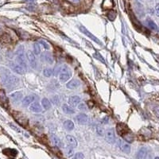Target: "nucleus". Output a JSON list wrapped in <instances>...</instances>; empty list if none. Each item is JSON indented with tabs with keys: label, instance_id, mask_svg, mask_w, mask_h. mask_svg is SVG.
I'll return each mask as SVG.
<instances>
[{
	"label": "nucleus",
	"instance_id": "1",
	"mask_svg": "<svg viewBox=\"0 0 159 159\" xmlns=\"http://www.w3.org/2000/svg\"><path fill=\"white\" fill-rule=\"evenodd\" d=\"M0 73H1V81L6 86L15 85L19 81L18 77L14 76L8 69L5 68H0Z\"/></svg>",
	"mask_w": 159,
	"mask_h": 159
},
{
	"label": "nucleus",
	"instance_id": "2",
	"mask_svg": "<svg viewBox=\"0 0 159 159\" xmlns=\"http://www.w3.org/2000/svg\"><path fill=\"white\" fill-rule=\"evenodd\" d=\"M72 72L71 69L67 65H62L61 72L59 74V80L61 81V82L65 83L72 77Z\"/></svg>",
	"mask_w": 159,
	"mask_h": 159
},
{
	"label": "nucleus",
	"instance_id": "3",
	"mask_svg": "<svg viewBox=\"0 0 159 159\" xmlns=\"http://www.w3.org/2000/svg\"><path fill=\"white\" fill-rule=\"evenodd\" d=\"M16 61L18 64L21 66H22L25 69H26V57L24 53V47L23 46H19L18 49L16 50Z\"/></svg>",
	"mask_w": 159,
	"mask_h": 159
},
{
	"label": "nucleus",
	"instance_id": "4",
	"mask_svg": "<svg viewBox=\"0 0 159 159\" xmlns=\"http://www.w3.org/2000/svg\"><path fill=\"white\" fill-rule=\"evenodd\" d=\"M105 139L110 144H114L115 142V134L113 128H109L105 132Z\"/></svg>",
	"mask_w": 159,
	"mask_h": 159
},
{
	"label": "nucleus",
	"instance_id": "5",
	"mask_svg": "<svg viewBox=\"0 0 159 159\" xmlns=\"http://www.w3.org/2000/svg\"><path fill=\"white\" fill-rule=\"evenodd\" d=\"M116 131H117V133L122 137H123L124 135H126L127 134L129 133V129L127 127L126 125H124L123 123H118L117 125Z\"/></svg>",
	"mask_w": 159,
	"mask_h": 159
},
{
	"label": "nucleus",
	"instance_id": "6",
	"mask_svg": "<svg viewBox=\"0 0 159 159\" xmlns=\"http://www.w3.org/2000/svg\"><path fill=\"white\" fill-rule=\"evenodd\" d=\"M80 30H81L84 34H85L86 36H88L91 40H92L93 42H96L97 44H100V45H101V42H100V40L97 38V37H96L92 33H91L86 28H85V27H83V26H81L80 27Z\"/></svg>",
	"mask_w": 159,
	"mask_h": 159
},
{
	"label": "nucleus",
	"instance_id": "7",
	"mask_svg": "<svg viewBox=\"0 0 159 159\" xmlns=\"http://www.w3.org/2000/svg\"><path fill=\"white\" fill-rule=\"evenodd\" d=\"M76 121L79 124H87L88 123V116L85 114V113H81V114H78L76 117Z\"/></svg>",
	"mask_w": 159,
	"mask_h": 159
},
{
	"label": "nucleus",
	"instance_id": "8",
	"mask_svg": "<svg viewBox=\"0 0 159 159\" xmlns=\"http://www.w3.org/2000/svg\"><path fill=\"white\" fill-rule=\"evenodd\" d=\"M27 59H28V61H29L30 66L33 68H37V60L35 57V54L30 50H29L27 52Z\"/></svg>",
	"mask_w": 159,
	"mask_h": 159
},
{
	"label": "nucleus",
	"instance_id": "9",
	"mask_svg": "<svg viewBox=\"0 0 159 159\" xmlns=\"http://www.w3.org/2000/svg\"><path fill=\"white\" fill-rule=\"evenodd\" d=\"M118 143L119 148H120V150L123 153H131V146L127 142H124V141H123L121 139H119Z\"/></svg>",
	"mask_w": 159,
	"mask_h": 159
},
{
	"label": "nucleus",
	"instance_id": "10",
	"mask_svg": "<svg viewBox=\"0 0 159 159\" xmlns=\"http://www.w3.org/2000/svg\"><path fill=\"white\" fill-rule=\"evenodd\" d=\"M10 67L11 68V69L14 72H16L17 74H19V75H23L25 73V72H26V69L22 66L19 65L18 64L11 63L10 64Z\"/></svg>",
	"mask_w": 159,
	"mask_h": 159
},
{
	"label": "nucleus",
	"instance_id": "11",
	"mask_svg": "<svg viewBox=\"0 0 159 159\" xmlns=\"http://www.w3.org/2000/svg\"><path fill=\"white\" fill-rule=\"evenodd\" d=\"M41 57H42V61H44L45 63H47L49 64H52L53 63V57L51 54V53H49V52L43 53L42 54Z\"/></svg>",
	"mask_w": 159,
	"mask_h": 159
},
{
	"label": "nucleus",
	"instance_id": "12",
	"mask_svg": "<svg viewBox=\"0 0 159 159\" xmlns=\"http://www.w3.org/2000/svg\"><path fill=\"white\" fill-rule=\"evenodd\" d=\"M81 99L78 96H73L69 97L68 99V103L72 107H78V105L81 103Z\"/></svg>",
	"mask_w": 159,
	"mask_h": 159
},
{
	"label": "nucleus",
	"instance_id": "13",
	"mask_svg": "<svg viewBox=\"0 0 159 159\" xmlns=\"http://www.w3.org/2000/svg\"><path fill=\"white\" fill-rule=\"evenodd\" d=\"M80 85H81V82H80L78 80L72 79V81H70L69 82L67 83L66 87L68 89H75V88H77Z\"/></svg>",
	"mask_w": 159,
	"mask_h": 159
},
{
	"label": "nucleus",
	"instance_id": "14",
	"mask_svg": "<svg viewBox=\"0 0 159 159\" xmlns=\"http://www.w3.org/2000/svg\"><path fill=\"white\" fill-rule=\"evenodd\" d=\"M147 156V150L145 147H142L138 150L136 154V159H146Z\"/></svg>",
	"mask_w": 159,
	"mask_h": 159
},
{
	"label": "nucleus",
	"instance_id": "15",
	"mask_svg": "<svg viewBox=\"0 0 159 159\" xmlns=\"http://www.w3.org/2000/svg\"><path fill=\"white\" fill-rule=\"evenodd\" d=\"M29 110L34 113H40V112L42 111V106L40 105L37 102H34L33 103H32L29 107Z\"/></svg>",
	"mask_w": 159,
	"mask_h": 159
},
{
	"label": "nucleus",
	"instance_id": "16",
	"mask_svg": "<svg viewBox=\"0 0 159 159\" xmlns=\"http://www.w3.org/2000/svg\"><path fill=\"white\" fill-rule=\"evenodd\" d=\"M66 141H67L68 146H72V148H76V147L77 146L76 139L73 136H72V135H68L66 136Z\"/></svg>",
	"mask_w": 159,
	"mask_h": 159
},
{
	"label": "nucleus",
	"instance_id": "17",
	"mask_svg": "<svg viewBox=\"0 0 159 159\" xmlns=\"http://www.w3.org/2000/svg\"><path fill=\"white\" fill-rule=\"evenodd\" d=\"M34 96H28L26 97H25L22 100V106L23 107H27L29 106L30 103H32L34 100Z\"/></svg>",
	"mask_w": 159,
	"mask_h": 159
},
{
	"label": "nucleus",
	"instance_id": "18",
	"mask_svg": "<svg viewBox=\"0 0 159 159\" xmlns=\"http://www.w3.org/2000/svg\"><path fill=\"white\" fill-rule=\"evenodd\" d=\"M50 140H51V142H52V143H53V146H57V147H60V146H61V140H60V138H59L57 135H50Z\"/></svg>",
	"mask_w": 159,
	"mask_h": 159
},
{
	"label": "nucleus",
	"instance_id": "19",
	"mask_svg": "<svg viewBox=\"0 0 159 159\" xmlns=\"http://www.w3.org/2000/svg\"><path fill=\"white\" fill-rule=\"evenodd\" d=\"M64 127L67 131H72L74 129V127H75V125H74V123L72 120L68 119V120H65L64 122Z\"/></svg>",
	"mask_w": 159,
	"mask_h": 159
},
{
	"label": "nucleus",
	"instance_id": "20",
	"mask_svg": "<svg viewBox=\"0 0 159 159\" xmlns=\"http://www.w3.org/2000/svg\"><path fill=\"white\" fill-rule=\"evenodd\" d=\"M11 99L13 100V101L14 102H18L22 100V93L21 92H15L13 94H11Z\"/></svg>",
	"mask_w": 159,
	"mask_h": 159
},
{
	"label": "nucleus",
	"instance_id": "21",
	"mask_svg": "<svg viewBox=\"0 0 159 159\" xmlns=\"http://www.w3.org/2000/svg\"><path fill=\"white\" fill-rule=\"evenodd\" d=\"M62 110L66 114H70L71 115V114L75 113V110L70 105H68V104H63L62 105Z\"/></svg>",
	"mask_w": 159,
	"mask_h": 159
},
{
	"label": "nucleus",
	"instance_id": "22",
	"mask_svg": "<svg viewBox=\"0 0 159 159\" xmlns=\"http://www.w3.org/2000/svg\"><path fill=\"white\" fill-rule=\"evenodd\" d=\"M42 105L46 110H49L51 107V103L47 98H43L42 100Z\"/></svg>",
	"mask_w": 159,
	"mask_h": 159
},
{
	"label": "nucleus",
	"instance_id": "23",
	"mask_svg": "<svg viewBox=\"0 0 159 159\" xmlns=\"http://www.w3.org/2000/svg\"><path fill=\"white\" fill-rule=\"evenodd\" d=\"M64 153H65V155L68 157H71L74 155V148H72V146H68L65 148L64 150Z\"/></svg>",
	"mask_w": 159,
	"mask_h": 159
},
{
	"label": "nucleus",
	"instance_id": "24",
	"mask_svg": "<svg viewBox=\"0 0 159 159\" xmlns=\"http://www.w3.org/2000/svg\"><path fill=\"white\" fill-rule=\"evenodd\" d=\"M33 51L35 55H39L41 53V47H40L39 42H35L33 43Z\"/></svg>",
	"mask_w": 159,
	"mask_h": 159
},
{
	"label": "nucleus",
	"instance_id": "25",
	"mask_svg": "<svg viewBox=\"0 0 159 159\" xmlns=\"http://www.w3.org/2000/svg\"><path fill=\"white\" fill-rule=\"evenodd\" d=\"M53 73V71L52 70V68H46L44 70H43V75L46 76V77H50Z\"/></svg>",
	"mask_w": 159,
	"mask_h": 159
},
{
	"label": "nucleus",
	"instance_id": "26",
	"mask_svg": "<svg viewBox=\"0 0 159 159\" xmlns=\"http://www.w3.org/2000/svg\"><path fill=\"white\" fill-rule=\"evenodd\" d=\"M0 100L4 103H7V98L5 92L3 90H0Z\"/></svg>",
	"mask_w": 159,
	"mask_h": 159
},
{
	"label": "nucleus",
	"instance_id": "27",
	"mask_svg": "<svg viewBox=\"0 0 159 159\" xmlns=\"http://www.w3.org/2000/svg\"><path fill=\"white\" fill-rule=\"evenodd\" d=\"M39 44L40 45H42L45 49H50V45L46 42V41H45V40H43V39H41L39 41Z\"/></svg>",
	"mask_w": 159,
	"mask_h": 159
},
{
	"label": "nucleus",
	"instance_id": "28",
	"mask_svg": "<svg viewBox=\"0 0 159 159\" xmlns=\"http://www.w3.org/2000/svg\"><path fill=\"white\" fill-rule=\"evenodd\" d=\"M123 138H124L125 141H127V142H129V143H131V142H133V140H134V138H133L132 135H131L130 132H129L128 134H127L126 135H124V136H123Z\"/></svg>",
	"mask_w": 159,
	"mask_h": 159
},
{
	"label": "nucleus",
	"instance_id": "29",
	"mask_svg": "<svg viewBox=\"0 0 159 159\" xmlns=\"http://www.w3.org/2000/svg\"><path fill=\"white\" fill-rule=\"evenodd\" d=\"M96 133H97L98 135H100V136H103V135L105 134L103 127H102L101 126H98V127H96Z\"/></svg>",
	"mask_w": 159,
	"mask_h": 159
},
{
	"label": "nucleus",
	"instance_id": "30",
	"mask_svg": "<svg viewBox=\"0 0 159 159\" xmlns=\"http://www.w3.org/2000/svg\"><path fill=\"white\" fill-rule=\"evenodd\" d=\"M84 157H85V156H84L83 153L79 152V153H75L71 159H84Z\"/></svg>",
	"mask_w": 159,
	"mask_h": 159
},
{
	"label": "nucleus",
	"instance_id": "31",
	"mask_svg": "<svg viewBox=\"0 0 159 159\" xmlns=\"http://www.w3.org/2000/svg\"><path fill=\"white\" fill-rule=\"evenodd\" d=\"M147 25L150 28H151L152 29H157V25L154 23V22H153L152 20H148L147 21Z\"/></svg>",
	"mask_w": 159,
	"mask_h": 159
},
{
	"label": "nucleus",
	"instance_id": "32",
	"mask_svg": "<svg viewBox=\"0 0 159 159\" xmlns=\"http://www.w3.org/2000/svg\"><path fill=\"white\" fill-rule=\"evenodd\" d=\"M78 109L81 111H87L88 110V106L85 103H81L78 105Z\"/></svg>",
	"mask_w": 159,
	"mask_h": 159
},
{
	"label": "nucleus",
	"instance_id": "33",
	"mask_svg": "<svg viewBox=\"0 0 159 159\" xmlns=\"http://www.w3.org/2000/svg\"><path fill=\"white\" fill-rule=\"evenodd\" d=\"M94 57L96 58V59H98L99 61H100L102 63H103V64H106V62H105V61H104V59L103 58V57L99 53H94Z\"/></svg>",
	"mask_w": 159,
	"mask_h": 159
},
{
	"label": "nucleus",
	"instance_id": "34",
	"mask_svg": "<svg viewBox=\"0 0 159 159\" xmlns=\"http://www.w3.org/2000/svg\"><path fill=\"white\" fill-rule=\"evenodd\" d=\"M52 103H53L54 105H57V104L60 103L59 96H55L52 97Z\"/></svg>",
	"mask_w": 159,
	"mask_h": 159
},
{
	"label": "nucleus",
	"instance_id": "35",
	"mask_svg": "<svg viewBox=\"0 0 159 159\" xmlns=\"http://www.w3.org/2000/svg\"><path fill=\"white\" fill-rule=\"evenodd\" d=\"M102 122H103V123H104V124H107V123H108V122H109V118H108L107 116L104 117V118H103Z\"/></svg>",
	"mask_w": 159,
	"mask_h": 159
},
{
	"label": "nucleus",
	"instance_id": "36",
	"mask_svg": "<svg viewBox=\"0 0 159 159\" xmlns=\"http://www.w3.org/2000/svg\"><path fill=\"white\" fill-rule=\"evenodd\" d=\"M155 11H156L157 15L159 16V3L156 5V7H155Z\"/></svg>",
	"mask_w": 159,
	"mask_h": 159
},
{
	"label": "nucleus",
	"instance_id": "37",
	"mask_svg": "<svg viewBox=\"0 0 159 159\" xmlns=\"http://www.w3.org/2000/svg\"><path fill=\"white\" fill-rule=\"evenodd\" d=\"M154 159H159V157H155Z\"/></svg>",
	"mask_w": 159,
	"mask_h": 159
}]
</instances>
